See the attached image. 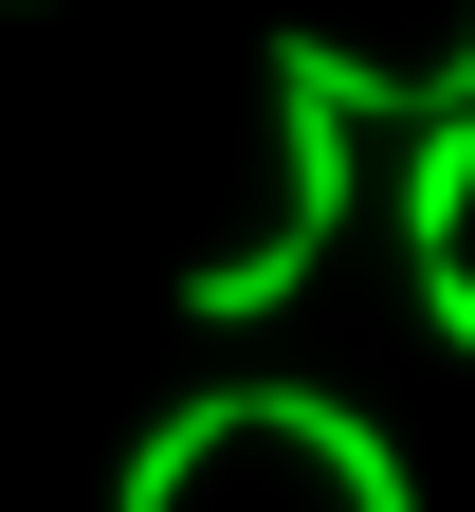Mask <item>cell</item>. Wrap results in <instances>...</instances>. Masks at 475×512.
I'll use <instances>...</instances> for the list:
<instances>
[{"instance_id":"obj_5","label":"cell","mask_w":475,"mask_h":512,"mask_svg":"<svg viewBox=\"0 0 475 512\" xmlns=\"http://www.w3.org/2000/svg\"><path fill=\"white\" fill-rule=\"evenodd\" d=\"M421 330H439V348L475 366V256H421Z\"/></svg>"},{"instance_id":"obj_1","label":"cell","mask_w":475,"mask_h":512,"mask_svg":"<svg viewBox=\"0 0 475 512\" xmlns=\"http://www.w3.org/2000/svg\"><path fill=\"white\" fill-rule=\"evenodd\" d=\"M238 439H293V458L329 476V512H421V476H402V439L348 403V384H201V403H165L147 439H128L110 512H183L201 458H238Z\"/></svg>"},{"instance_id":"obj_2","label":"cell","mask_w":475,"mask_h":512,"mask_svg":"<svg viewBox=\"0 0 475 512\" xmlns=\"http://www.w3.org/2000/svg\"><path fill=\"white\" fill-rule=\"evenodd\" d=\"M348 202H366V128L275 74V220H293V238H348Z\"/></svg>"},{"instance_id":"obj_4","label":"cell","mask_w":475,"mask_h":512,"mask_svg":"<svg viewBox=\"0 0 475 512\" xmlns=\"http://www.w3.org/2000/svg\"><path fill=\"white\" fill-rule=\"evenodd\" d=\"M311 256H329V238H293V220H275V238H238V256H201L183 311H201V330H256V311H293V293H311Z\"/></svg>"},{"instance_id":"obj_3","label":"cell","mask_w":475,"mask_h":512,"mask_svg":"<svg viewBox=\"0 0 475 512\" xmlns=\"http://www.w3.org/2000/svg\"><path fill=\"white\" fill-rule=\"evenodd\" d=\"M402 256H457V220H475V110H421L402 128Z\"/></svg>"}]
</instances>
